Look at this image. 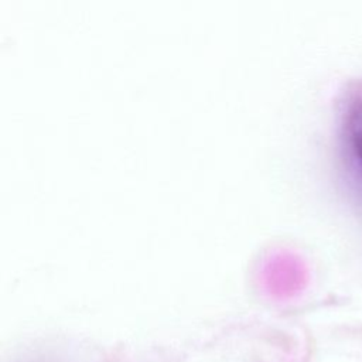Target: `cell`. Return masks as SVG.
<instances>
[{
	"label": "cell",
	"instance_id": "cell-1",
	"mask_svg": "<svg viewBox=\"0 0 362 362\" xmlns=\"http://www.w3.org/2000/svg\"><path fill=\"white\" fill-rule=\"evenodd\" d=\"M339 158L345 178L362 205V96L348 99L339 124Z\"/></svg>",
	"mask_w": 362,
	"mask_h": 362
}]
</instances>
